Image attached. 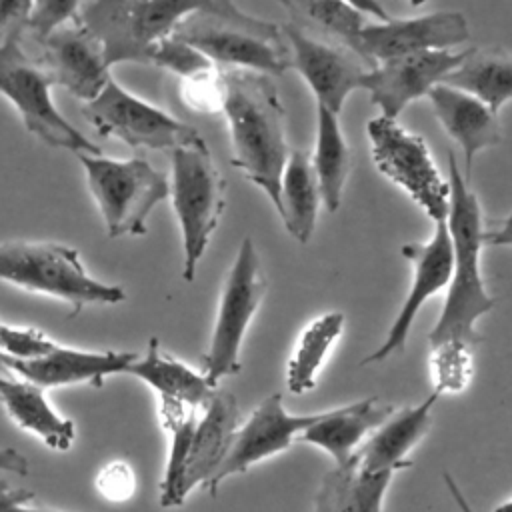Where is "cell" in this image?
<instances>
[{"label":"cell","mask_w":512,"mask_h":512,"mask_svg":"<svg viewBox=\"0 0 512 512\" xmlns=\"http://www.w3.org/2000/svg\"><path fill=\"white\" fill-rule=\"evenodd\" d=\"M194 46L218 68H240L272 78L292 62L282 28L242 12L232 0H214L208 8L184 18L174 34Z\"/></svg>","instance_id":"cell-3"},{"label":"cell","mask_w":512,"mask_h":512,"mask_svg":"<svg viewBox=\"0 0 512 512\" xmlns=\"http://www.w3.org/2000/svg\"><path fill=\"white\" fill-rule=\"evenodd\" d=\"M6 412L10 418L30 434L38 436L48 448L66 452L76 436L74 422L60 416L46 400L44 388L26 380H12L0 392Z\"/></svg>","instance_id":"cell-25"},{"label":"cell","mask_w":512,"mask_h":512,"mask_svg":"<svg viewBox=\"0 0 512 512\" xmlns=\"http://www.w3.org/2000/svg\"><path fill=\"white\" fill-rule=\"evenodd\" d=\"M20 38H12L0 48V94L16 108L24 128L46 146L74 154H102L100 146L92 144L58 112L50 94L52 78L38 58L24 52Z\"/></svg>","instance_id":"cell-8"},{"label":"cell","mask_w":512,"mask_h":512,"mask_svg":"<svg viewBox=\"0 0 512 512\" xmlns=\"http://www.w3.org/2000/svg\"><path fill=\"white\" fill-rule=\"evenodd\" d=\"M408 2H410L414 8H418V6H422L426 0H408Z\"/></svg>","instance_id":"cell-47"},{"label":"cell","mask_w":512,"mask_h":512,"mask_svg":"<svg viewBox=\"0 0 512 512\" xmlns=\"http://www.w3.org/2000/svg\"><path fill=\"white\" fill-rule=\"evenodd\" d=\"M294 18L292 24L320 32L328 42L354 48L356 36L366 24L362 12L344 0H278Z\"/></svg>","instance_id":"cell-31"},{"label":"cell","mask_w":512,"mask_h":512,"mask_svg":"<svg viewBox=\"0 0 512 512\" xmlns=\"http://www.w3.org/2000/svg\"><path fill=\"white\" fill-rule=\"evenodd\" d=\"M182 100L186 102L188 108L202 114L222 112V104H224L222 70L216 66L210 72L182 80Z\"/></svg>","instance_id":"cell-36"},{"label":"cell","mask_w":512,"mask_h":512,"mask_svg":"<svg viewBox=\"0 0 512 512\" xmlns=\"http://www.w3.org/2000/svg\"><path fill=\"white\" fill-rule=\"evenodd\" d=\"M148 64L170 70L172 74H178L182 80L210 72L216 68V64L212 60H208L202 52H198L194 46L182 42L176 36H168V38L160 40L154 46Z\"/></svg>","instance_id":"cell-32"},{"label":"cell","mask_w":512,"mask_h":512,"mask_svg":"<svg viewBox=\"0 0 512 512\" xmlns=\"http://www.w3.org/2000/svg\"><path fill=\"white\" fill-rule=\"evenodd\" d=\"M58 346L48 334L36 328H20L6 324L0 332V356L14 360H32L52 352Z\"/></svg>","instance_id":"cell-35"},{"label":"cell","mask_w":512,"mask_h":512,"mask_svg":"<svg viewBox=\"0 0 512 512\" xmlns=\"http://www.w3.org/2000/svg\"><path fill=\"white\" fill-rule=\"evenodd\" d=\"M342 330V312H326L302 330L286 366V384L292 394H304L316 386L318 372L322 370Z\"/></svg>","instance_id":"cell-30"},{"label":"cell","mask_w":512,"mask_h":512,"mask_svg":"<svg viewBox=\"0 0 512 512\" xmlns=\"http://www.w3.org/2000/svg\"><path fill=\"white\" fill-rule=\"evenodd\" d=\"M76 156L108 238L146 234L150 212L170 194L168 176L144 158L116 160L88 152Z\"/></svg>","instance_id":"cell-7"},{"label":"cell","mask_w":512,"mask_h":512,"mask_svg":"<svg viewBox=\"0 0 512 512\" xmlns=\"http://www.w3.org/2000/svg\"><path fill=\"white\" fill-rule=\"evenodd\" d=\"M124 374L148 384L158 394V400L184 402L196 410H202L216 392L204 372H196L166 354L154 336L148 340L144 356H136Z\"/></svg>","instance_id":"cell-23"},{"label":"cell","mask_w":512,"mask_h":512,"mask_svg":"<svg viewBox=\"0 0 512 512\" xmlns=\"http://www.w3.org/2000/svg\"><path fill=\"white\" fill-rule=\"evenodd\" d=\"M402 256L412 264V284L410 290L386 332L384 342L370 352L360 364H374L400 354L406 348L412 324L428 298L446 290L452 276V240L446 220L434 222V232L428 242H408L402 246Z\"/></svg>","instance_id":"cell-13"},{"label":"cell","mask_w":512,"mask_h":512,"mask_svg":"<svg viewBox=\"0 0 512 512\" xmlns=\"http://www.w3.org/2000/svg\"><path fill=\"white\" fill-rule=\"evenodd\" d=\"M318 414H288L282 404V394H270L264 398L248 420L238 426L230 452L216 472L214 480L206 488L210 496H216L218 486L234 474L246 472L250 466L286 452L300 434L316 422Z\"/></svg>","instance_id":"cell-16"},{"label":"cell","mask_w":512,"mask_h":512,"mask_svg":"<svg viewBox=\"0 0 512 512\" xmlns=\"http://www.w3.org/2000/svg\"><path fill=\"white\" fill-rule=\"evenodd\" d=\"M36 44L40 46L38 60L54 86L66 88L82 102L94 100L112 76L102 46L78 22V16Z\"/></svg>","instance_id":"cell-17"},{"label":"cell","mask_w":512,"mask_h":512,"mask_svg":"<svg viewBox=\"0 0 512 512\" xmlns=\"http://www.w3.org/2000/svg\"><path fill=\"white\" fill-rule=\"evenodd\" d=\"M432 110L448 136L462 148L464 178L472 176L474 156L486 148L502 142V128L498 114L482 100L448 84H436L428 92Z\"/></svg>","instance_id":"cell-19"},{"label":"cell","mask_w":512,"mask_h":512,"mask_svg":"<svg viewBox=\"0 0 512 512\" xmlns=\"http://www.w3.org/2000/svg\"><path fill=\"white\" fill-rule=\"evenodd\" d=\"M494 230H486L482 234L484 246H512V214L498 222Z\"/></svg>","instance_id":"cell-40"},{"label":"cell","mask_w":512,"mask_h":512,"mask_svg":"<svg viewBox=\"0 0 512 512\" xmlns=\"http://www.w3.org/2000/svg\"><path fill=\"white\" fill-rule=\"evenodd\" d=\"M442 478H444V484H446V488H448V492H450V496H452V500H454L458 512H474V508L470 506V502H468L466 496L462 494V490H460V486L456 484V480L452 478V474H450L448 470H444V472H442Z\"/></svg>","instance_id":"cell-43"},{"label":"cell","mask_w":512,"mask_h":512,"mask_svg":"<svg viewBox=\"0 0 512 512\" xmlns=\"http://www.w3.org/2000/svg\"><path fill=\"white\" fill-rule=\"evenodd\" d=\"M170 166L168 196L182 234V278L192 282L226 208V180L204 138L170 150Z\"/></svg>","instance_id":"cell-6"},{"label":"cell","mask_w":512,"mask_h":512,"mask_svg":"<svg viewBox=\"0 0 512 512\" xmlns=\"http://www.w3.org/2000/svg\"><path fill=\"white\" fill-rule=\"evenodd\" d=\"M96 490L110 502H124L136 490V474L124 460H112L100 468L96 476Z\"/></svg>","instance_id":"cell-37"},{"label":"cell","mask_w":512,"mask_h":512,"mask_svg":"<svg viewBox=\"0 0 512 512\" xmlns=\"http://www.w3.org/2000/svg\"><path fill=\"white\" fill-rule=\"evenodd\" d=\"M290 48V68H294L314 94L316 104L340 116L350 92L362 88L368 66L352 50L308 36L292 22L280 26Z\"/></svg>","instance_id":"cell-14"},{"label":"cell","mask_w":512,"mask_h":512,"mask_svg":"<svg viewBox=\"0 0 512 512\" xmlns=\"http://www.w3.org/2000/svg\"><path fill=\"white\" fill-rule=\"evenodd\" d=\"M266 276L250 236L242 238L236 260L222 286L216 324L208 352L202 358V372L212 386L226 376L240 372V348L246 330L266 296Z\"/></svg>","instance_id":"cell-9"},{"label":"cell","mask_w":512,"mask_h":512,"mask_svg":"<svg viewBox=\"0 0 512 512\" xmlns=\"http://www.w3.org/2000/svg\"><path fill=\"white\" fill-rule=\"evenodd\" d=\"M82 114L100 136L118 138L136 150L170 152L202 138L196 128L128 92L112 76L94 100L82 104Z\"/></svg>","instance_id":"cell-11"},{"label":"cell","mask_w":512,"mask_h":512,"mask_svg":"<svg viewBox=\"0 0 512 512\" xmlns=\"http://www.w3.org/2000/svg\"><path fill=\"white\" fill-rule=\"evenodd\" d=\"M8 384H10V378H6V376H2V374H0V392H2Z\"/></svg>","instance_id":"cell-46"},{"label":"cell","mask_w":512,"mask_h":512,"mask_svg":"<svg viewBox=\"0 0 512 512\" xmlns=\"http://www.w3.org/2000/svg\"><path fill=\"white\" fill-rule=\"evenodd\" d=\"M86 0H32L26 30L34 42H40L60 26L76 20ZM24 30V32H26Z\"/></svg>","instance_id":"cell-34"},{"label":"cell","mask_w":512,"mask_h":512,"mask_svg":"<svg viewBox=\"0 0 512 512\" xmlns=\"http://www.w3.org/2000/svg\"><path fill=\"white\" fill-rule=\"evenodd\" d=\"M442 84L472 94L498 114L512 100V56L500 48H470L464 62Z\"/></svg>","instance_id":"cell-28"},{"label":"cell","mask_w":512,"mask_h":512,"mask_svg":"<svg viewBox=\"0 0 512 512\" xmlns=\"http://www.w3.org/2000/svg\"><path fill=\"white\" fill-rule=\"evenodd\" d=\"M240 426V410L230 392L216 390L210 402L200 410L184 472L186 496L196 488H208L226 460L234 434Z\"/></svg>","instance_id":"cell-20"},{"label":"cell","mask_w":512,"mask_h":512,"mask_svg":"<svg viewBox=\"0 0 512 512\" xmlns=\"http://www.w3.org/2000/svg\"><path fill=\"white\" fill-rule=\"evenodd\" d=\"M448 232L452 240V276L446 286L444 308L438 322L428 334V346L434 348H462L474 352L482 340L476 322L488 314L496 300L488 294L480 272L482 252V210L474 190L460 172L456 158L448 152Z\"/></svg>","instance_id":"cell-2"},{"label":"cell","mask_w":512,"mask_h":512,"mask_svg":"<svg viewBox=\"0 0 512 512\" xmlns=\"http://www.w3.org/2000/svg\"><path fill=\"white\" fill-rule=\"evenodd\" d=\"M470 40V26L462 12L442 10L416 18L366 22L352 52L368 66L420 50H450Z\"/></svg>","instance_id":"cell-12"},{"label":"cell","mask_w":512,"mask_h":512,"mask_svg":"<svg viewBox=\"0 0 512 512\" xmlns=\"http://www.w3.org/2000/svg\"><path fill=\"white\" fill-rule=\"evenodd\" d=\"M34 500V492L18 488V490H2L0 492V512L16 506V504H28Z\"/></svg>","instance_id":"cell-42"},{"label":"cell","mask_w":512,"mask_h":512,"mask_svg":"<svg viewBox=\"0 0 512 512\" xmlns=\"http://www.w3.org/2000/svg\"><path fill=\"white\" fill-rule=\"evenodd\" d=\"M394 474L364 472L352 458L322 476L312 512H382Z\"/></svg>","instance_id":"cell-24"},{"label":"cell","mask_w":512,"mask_h":512,"mask_svg":"<svg viewBox=\"0 0 512 512\" xmlns=\"http://www.w3.org/2000/svg\"><path fill=\"white\" fill-rule=\"evenodd\" d=\"M0 470L16 476H26L30 472V464L24 454L16 448H0Z\"/></svg>","instance_id":"cell-39"},{"label":"cell","mask_w":512,"mask_h":512,"mask_svg":"<svg viewBox=\"0 0 512 512\" xmlns=\"http://www.w3.org/2000/svg\"><path fill=\"white\" fill-rule=\"evenodd\" d=\"M32 0H0V48L26 30Z\"/></svg>","instance_id":"cell-38"},{"label":"cell","mask_w":512,"mask_h":512,"mask_svg":"<svg viewBox=\"0 0 512 512\" xmlns=\"http://www.w3.org/2000/svg\"><path fill=\"white\" fill-rule=\"evenodd\" d=\"M2 326H4V322H2V320H0V332H2Z\"/></svg>","instance_id":"cell-48"},{"label":"cell","mask_w":512,"mask_h":512,"mask_svg":"<svg viewBox=\"0 0 512 512\" xmlns=\"http://www.w3.org/2000/svg\"><path fill=\"white\" fill-rule=\"evenodd\" d=\"M214 0H86L78 22L98 40L110 66L148 64L154 46Z\"/></svg>","instance_id":"cell-5"},{"label":"cell","mask_w":512,"mask_h":512,"mask_svg":"<svg viewBox=\"0 0 512 512\" xmlns=\"http://www.w3.org/2000/svg\"><path fill=\"white\" fill-rule=\"evenodd\" d=\"M430 374L434 382V392H462L472 378V352L462 348L430 350Z\"/></svg>","instance_id":"cell-33"},{"label":"cell","mask_w":512,"mask_h":512,"mask_svg":"<svg viewBox=\"0 0 512 512\" xmlns=\"http://www.w3.org/2000/svg\"><path fill=\"white\" fill-rule=\"evenodd\" d=\"M344 2H348V4H350L352 8H356L358 12L372 16L374 20L386 22V20L392 18V16L386 12V8L382 6L380 0H344Z\"/></svg>","instance_id":"cell-41"},{"label":"cell","mask_w":512,"mask_h":512,"mask_svg":"<svg viewBox=\"0 0 512 512\" xmlns=\"http://www.w3.org/2000/svg\"><path fill=\"white\" fill-rule=\"evenodd\" d=\"M0 280L26 292L68 302L70 318L88 304H118L126 292L118 284L92 278L78 250L50 240H10L0 244Z\"/></svg>","instance_id":"cell-4"},{"label":"cell","mask_w":512,"mask_h":512,"mask_svg":"<svg viewBox=\"0 0 512 512\" xmlns=\"http://www.w3.org/2000/svg\"><path fill=\"white\" fill-rule=\"evenodd\" d=\"M494 512H512V498L506 500V502H502V504H498V506L494 508Z\"/></svg>","instance_id":"cell-45"},{"label":"cell","mask_w":512,"mask_h":512,"mask_svg":"<svg viewBox=\"0 0 512 512\" xmlns=\"http://www.w3.org/2000/svg\"><path fill=\"white\" fill-rule=\"evenodd\" d=\"M374 166L398 184L432 222L446 220L450 188L426 142L396 120L378 116L366 124Z\"/></svg>","instance_id":"cell-10"},{"label":"cell","mask_w":512,"mask_h":512,"mask_svg":"<svg viewBox=\"0 0 512 512\" xmlns=\"http://www.w3.org/2000/svg\"><path fill=\"white\" fill-rule=\"evenodd\" d=\"M220 70L232 166L256 184L280 214V180L290 148L286 144V110L274 78L240 68Z\"/></svg>","instance_id":"cell-1"},{"label":"cell","mask_w":512,"mask_h":512,"mask_svg":"<svg viewBox=\"0 0 512 512\" xmlns=\"http://www.w3.org/2000/svg\"><path fill=\"white\" fill-rule=\"evenodd\" d=\"M438 392H432L416 406L392 412L376 432L358 446L352 462L364 472L394 474L410 466L408 452L426 436L432 424V408L436 406Z\"/></svg>","instance_id":"cell-21"},{"label":"cell","mask_w":512,"mask_h":512,"mask_svg":"<svg viewBox=\"0 0 512 512\" xmlns=\"http://www.w3.org/2000/svg\"><path fill=\"white\" fill-rule=\"evenodd\" d=\"M136 356L138 354L134 352L122 350L94 352L58 344L52 352L32 360L0 356V368L44 390L70 384H90L100 388L108 376L124 374Z\"/></svg>","instance_id":"cell-18"},{"label":"cell","mask_w":512,"mask_h":512,"mask_svg":"<svg viewBox=\"0 0 512 512\" xmlns=\"http://www.w3.org/2000/svg\"><path fill=\"white\" fill-rule=\"evenodd\" d=\"M392 404L380 402L378 398L356 400L326 412H320L316 422H312L298 438L324 450L334 464H344L358 450L362 440L376 430L390 414Z\"/></svg>","instance_id":"cell-22"},{"label":"cell","mask_w":512,"mask_h":512,"mask_svg":"<svg viewBox=\"0 0 512 512\" xmlns=\"http://www.w3.org/2000/svg\"><path fill=\"white\" fill-rule=\"evenodd\" d=\"M320 202V188L310 156L304 150L290 148L280 180L278 216L288 234L300 244H306L314 232Z\"/></svg>","instance_id":"cell-26"},{"label":"cell","mask_w":512,"mask_h":512,"mask_svg":"<svg viewBox=\"0 0 512 512\" xmlns=\"http://www.w3.org/2000/svg\"><path fill=\"white\" fill-rule=\"evenodd\" d=\"M320 198L326 210L336 212L350 174L352 156L340 126V116L322 104H316V144L310 156Z\"/></svg>","instance_id":"cell-27"},{"label":"cell","mask_w":512,"mask_h":512,"mask_svg":"<svg viewBox=\"0 0 512 512\" xmlns=\"http://www.w3.org/2000/svg\"><path fill=\"white\" fill-rule=\"evenodd\" d=\"M468 52L470 48L458 52L420 50L390 58L368 70L364 90L370 94V102L382 110L380 116L396 120L408 104L428 96L436 84H442L464 62Z\"/></svg>","instance_id":"cell-15"},{"label":"cell","mask_w":512,"mask_h":512,"mask_svg":"<svg viewBox=\"0 0 512 512\" xmlns=\"http://www.w3.org/2000/svg\"><path fill=\"white\" fill-rule=\"evenodd\" d=\"M160 422L170 436V448L166 458L164 476L160 482V506L162 508H178L186 500L184 492V472L186 460L194 436V428L198 422L200 410L176 402V400H160L158 406Z\"/></svg>","instance_id":"cell-29"},{"label":"cell","mask_w":512,"mask_h":512,"mask_svg":"<svg viewBox=\"0 0 512 512\" xmlns=\"http://www.w3.org/2000/svg\"><path fill=\"white\" fill-rule=\"evenodd\" d=\"M4 512H60V510H48V508H28L26 504H16Z\"/></svg>","instance_id":"cell-44"}]
</instances>
